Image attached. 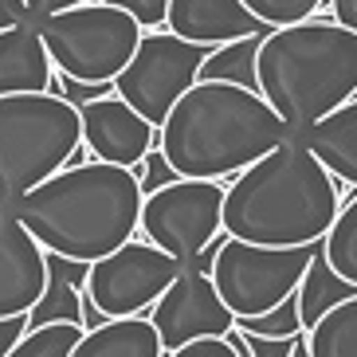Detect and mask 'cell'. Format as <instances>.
Wrapping results in <instances>:
<instances>
[{
	"instance_id": "obj_14",
	"label": "cell",
	"mask_w": 357,
	"mask_h": 357,
	"mask_svg": "<svg viewBox=\"0 0 357 357\" xmlns=\"http://www.w3.org/2000/svg\"><path fill=\"white\" fill-rule=\"evenodd\" d=\"M165 32L185 43L220 47V43H236L248 36H267L271 28H263L240 0H169Z\"/></svg>"
},
{
	"instance_id": "obj_34",
	"label": "cell",
	"mask_w": 357,
	"mask_h": 357,
	"mask_svg": "<svg viewBox=\"0 0 357 357\" xmlns=\"http://www.w3.org/2000/svg\"><path fill=\"white\" fill-rule=\"evenodd\" d=\"M291 357H310V349H306V334H303V342L294 346V354H291Z\"/></svg>"
},
{
	"instance_id": "obj_24",
	"label": "cell",
	"mask_w": 357,
	"mask_h": 357,
	"mask_svg": "<svg viewBox=\"0 0 357 357\" xmlns=\"http://www.w3.org/2000/svg\"><path fill=\"white\" fill-rule=\"evenodd\" d=\"M240 4L252 12L263 28H291V24L310 20L322 0H240Z\"/></svg>"
},
{
	"instance_id": "obj_6",
	"label": "cell",
	"mask_w": 357,
	"mask_h": 357,
	"mask_svg": "<svg viewBox=\"0 0 357 357\" xmlns=\"http://www.w3.org/2000/svg\"><path fill=\"white\" fill-rule=\"evenodd\" d=\"M36 32L47 47L52 71L75 83H114L142 40V28L126 12L102 0L36 20Z\"/></svg>"
},
{
	"instance_id": "obj_19",
	"label": "cell",
	"mask_w": 357,
	"mask_h": 357,
	"mask_svg": "<svg viewBox=\"0 0 357 357\" xmlns=\"http://www.w3.org/2000/svg\"><path fill=\"white\" fill-rule=\"evenodd\" d=\"M259 40H263V36H248V40L212 47L208 59L200 63L197 83H231V86H243V91H255V95H259V83H255V55H259Z\"/></svg>"
},
{
	"instance_id": "obj_25",
	"label": "cell",
	"mask_w": 357,
	"mask_h": 357,
	"mask_svg": "<svg viewBox=\"0 0 357 357\" xmlns=\"http://www.w3.org/2000/svg\"><path fill=\"white\" fill-rule=\"evenodd\" d=\"M130 173H134V181H137V189H142V197H149V192H158V189H165V185H173V181H181V177H177V169L165 161V153H161V149H149V153L137 161Z\"/></svg>"
},
{
	"instance_id": "obj_22",
	"label": "cell",
	"mask_w": 357,
	"mask_h": 357,
	"mask_svg": "<svg viewBox=\"0 0 357 357\" xmlns=\"http://www.w3.org/2000/svg\"><path fill=\"white\" fill-rule=\"evenodd\" d=\"M83 326L71 322H52V326H36L12 346L8 357H71V349L79 346Z\"/></svg>"
},
{
	"instance_id": "obj_13",
	"label": "cell",
	"mask_w": 357,
	"mask_h": 357,
	"mask_svg": "<svg viewBox=\"0 0 357 357\" xmlns=\"http://www.w3.org/2000/svg\"><path fill=\"white\" fill-rule=\"evenodd\" d=\"M43 283H47L43 248L0 204V318L28 314L40 303Z\"/></svg>"
},
{
	"instance_id": "obj_3",
	"label": "cell",
	"mask_w": 357,
	"mask_h": 357,
	"mask_svg": "<svg viewBox=\"0 0 357 357\" xmlns=\"http://www.w3.org/2000/svg\"><path fill=\"white\" fill-rule=\"evenodd\" d=\"M158 134L161 153L177 177L228 181L283 146L291 130L255 91L231 83H192Z\"/></svg>"
},
{
	"instance_id": "obj_9",
	"label": "cell",
	"mask_w": 357,
	"mask_h": 357,
	"mask_svg": "<svg viewBox=\"0 0 357 357\" xmlns=\"http://www.w3.org/2000/svg\"><path fill=\"white\" fill-rule=\"evenodd\" d=\"M224 181H189L181 177L142 200V236L158 252L189 263L204 243L220 231Z\"/></svg>"
},
{
	"instance_id": "obj_8",
	"label": "cell",
	"mask_w": 357,
	"mask_h": 357,
	"mask_svg": "<svg viewBox=\"0 0 357 357\" xmlns=\"http://www.w3.org/2000/svg\"><path fill=\"white\" fill-rule=\"evenodd\" d=\"M208 52L212 47L185 43L165 28L161 32H142L130 63L114 79V95L158 130L169 118V110L177 106V98L197 83L200 63L208 59Z\"/></svg>"
},
{
	"instance_id": "obj_30",
	"label": "cell",
	"mask_w": 357,
	"mask_h": 357,
	"mask_svg": "<svg viewBox=\"0 0 357 357\" xmlns=\"http://www.w3.org/2000/svg\"><path fill=\"white\" fill-rule=\"evenodd\" d=\"M79 4H91V0H24V8L32 20H47L55 12H67V8H79Z\"/></svg>"
},
{
	"instance_id": "obj_15",
	"label": "cell",
	"mask_w": 357,
	"mask_h": 357,
	"mask_svg": "<svg viewBox=\"0 0 357 357\" xmlns=\"http://www.w3.org/2000/svg\"><path fill=\"white\" fill-rule=\"evenodd\" d=\"M294 137L310 149V158H318L330 177L357 189V98L342 102L334 114H326L322 122L306 126Z\"/></svg>"
},
{
	"instance_id": "obj_31",
	"label": "cell",
	"mask_w": 357,
	"mask_h": 357,
	"mask_svg": "<svg viewBox=\"0 0 357 357\" xmlns=\"http://www.w3.org/2000/svg\"><path fill=\"white\" fill-rule=\"evenodd\" d=\"M20 24H36L24 8V0H0V32L4 28H20Z\"/></svg>"
},
{
	"instance_id": "obj_23",
	"label": "cell",
	"mask_w": 357,
	"mask_h": 357,
	"mask_svg": "<svg viewBox=\"0 0 357 357\" xmlns=\"http://www.w3.org/2000/svg\"><path fill=\"white\" fill-rule=\"evenodd\" d=\"M236 330H240V334H259V337H298L303 334V318H298L294 294L283 298L275 310L259 314V318H236Z\"/></svg>"
},
{
	"instance_id": "obj_12",
	"label": "cell",
	"mask_w": 357,
	"mask_h": 357,
	"mask_svg": "<svg viewBox=\"0 0 357 357\" xmlns=\"http://www.w3.org/2000/svg\"><path fill=\"white\" fill-rule=\"evenodd\" d=\"M79 134L95 161L122 169H134L149 149H161V134L118 95L79 106Z\"/></svg>"
},
{
	"instance_id": "obj_26",
	"label": "cell",
	"mask_w": 357,
	"mask_h": 357,
	"mask_svg": "<svg viewBox=\"0 0 357 357\" xmlns=\"http://www.w3.org/2000/svg\"><path fill=\"white\" fill-rule=\"evenodd\" d=\"M110 8L126 12L130 20L142 28V32H161L165 28V12H169V0H102Z\"/></svg>"
},
{
	"instance_id": "obj_17",
	"label": "cell",
	"mask_w": 357,
	"mask_h": 357,
	"mask_svg": "<svg viewBox=\"0 0 357 357\" xmlns=\"http://www.w3.org/2000/svg\"><path fill=\"white\" fill-rule=\"evenodd\" d=\"M71 357H165L158 342V330L146 314L134 318H110L98 330H86Z\"/></svg>"
},
{
	"instance_id": "obj_5",
	"label": "cell",
	"mask_w": 357,
	"mask_h": 357,
	"mask_svg": "<svg viewBox=\"0 0 357 357\" xmlns=\"http://www.w3.org/2000/svg\"><path fill=\"white\" fill-rule=\"evenodd\" d=\"M79 146V110L59 95H0V204L67 169Z\"/></svg>"
},
{
	"instance_id": "obj_20",
	"label": "cell",
	"mask_w": 357,
	"mask_h": 357,
	"mask_svg": "<svg viewBox=\"0 0 357 357\" xmlns=\"http://www.w3.org/2000/svg\"><path fill=\"white\" fill-rule=\"evenodd\" d=\"M310 357H357V294L306 330Z\"/></svg>"
},
{
	"instance_id": "obj_4",
	"label": "cell",
	"mask_w": 357,
	"mask_h": 357,
	"mask_svg": "<svg viewBox=\"0 0 357 357\" xmlns=\"http://www.w3.org/2000/svg\"><path fill=\"white\" fill-rule=\"evenodd\" d=\"M259 98L283 118L291 134L334 114L357 91V36L334 20L271 28L255 55Z\"/></svg>"
},
{
	"instance_id": "obj_16",
	"label": "cell",
	"mask_w": 357,
	"mask_h": 357,
	"mask_svg": "<svg viewBox=\"0 0 357 357\" xmlns=\"http://www.w3.org/2000/svg\"><path fill=\"white\" fill-rule=\"evenodd\" d=\"M52 75V59L36 24L0 32V95H43Z\"/></svg>"
},
{
	"instance_id": "obj_33",
	"label": "cell",
	"mask_w": 357,
	"mask_h": 357,
	"mask_svg": "<svg viewBox=\"0 0 357 357\" xmlns=\"http://www.w3.org/2000/svg\"><path fill=\"white\" fill-rule=\"evenodd\" d=\"M330 12H334V24L357 36V0H330Z\"/></svg>"
},
{
	"instance_id": "obj_7",
	"label": "cell",
	"mask_w": 357,
	"mask_h": 357,
	"mask_svg": "<svg viewBox=\"0 0 357 357\" xmlns=\"http://www.w3.org/2000/svg\"><path fill=\"white\" fill-rule=\"evenodd\" d=\"M314 252L318 243H306V248H255V243L228 236V243L216 252V263H212L208 275L220 303L231 314L259 318L294 294Z\"/></svg>"
},
{
	"instance_id": "obj_27",
	"label": "cell",
	"mask_w": 357,
	"mask_h": 357,
	"mask_svg": "<svg viewBox=\"0 0 357 357\" xmlns=\"http://www.w3.org/2000/svg\"><path fill=\"white\" fill-rule=\"evenodd\" d=\"M248 337V354L252 357H291L294 346L303 342V334L298 337H259V334H243Z\"/></svg>"
},
{
	"instance_id": "obj_10",
	"label": "cell",
	"mask_w": 357,
	"mask_h": 357,
	"mask_svg": "<svg viewBox=\"0 0 357 357\" xmlns=\"http://www.w3.org/2000/svg\"><path fill=\"white\" fill-rule=\"evenodd\" d=\"M177 275L181 263L173 255L158 252L146 240H126L118 252L91 263L86 294L106 318H134L146 314Z\"/></svg>"
},
{
	"instance_id": "obj_18",
	"label": "cell",
	"mask_w": 357,
	"mask_h": 357,
	"mask_svg": "<svg viewBox=\"0 0 357 357\" xmlns=\"http://www.w3.org/2000/svg\"><path fill=\"white\" fill-rule=\"evenodd\" d=\"M354 294H357V287L346 283V279H342V275L326 263L322 243H318V252H314V259H310V267L303 271V283L294 287V303H298V318H303V334L322 314H330L334 306L349 303Z\"/></svg>"
},
{
	"instance_id": "obj_11",
	"label": "cell",
	"mask_w": 357,
	"mask_h": 357,
	"mask_svg": "<svg viewBox=\"0 0 357 357\" xmlns=\"http://www.w3.org/2000/svg\"><path fill=\"white\" fill-rule=\"evenodd\" d=\"M149 326L158 330V342L165 354L200 342V337H224L236 326V314L220 303L212 287V275L181 263V275L169 283V291L146 310Z\"/></svg>"
},
{
	"instance_id": "obj_2",
	"label": "cell",
	"mask_w": 357,
	"mask_h": 357,
	"mask_svg": "<svg viewBox=\"0 0 357 357\" xmlns=\"http://www.w3.org/2000/svg\"><path fill=\"white\" fill-rule=\"evenodd\" d=\"M142 200L146 197L130 169L86 161L75 169H59L55 177L28 189L4 208L24 224V231L43 252L95 263L134 240Z\"/></svg>"
},
{
	"instance_id": "obj_21",
	"label": "cell",
	"mask_w": 357,
	"mask_h": 357,
	"mask_svg": "<svg viewBox=\"0 0 357 357\" xmlns=\"http://www.w3.org/2000/svg\"><path fill=\"white\" fill-rule=\"evenodd\" d=\"M322 255L346 283L357 287V197L337 208L334 224L322 240Z\"/></svg>"
},
{
	"instance_id": "obj_32",
	"label": "cell",
	"mask_w": 357,
	"mask_h": 357,
	"mask_svg": "<svg viewBox=\"0 0 357 357\" xmlns=\"http://www.w3.org/2000/svg\"><path fill=\"white\" fill-rule=\"evenodd\" d=\"M102 322H110V318H106L95 303H91V294L79 291V326H83V334H86V330H98Z\"/></svg>"
},
{
	"instance_id": "obj_29",
	"label": "cell",
	"mask_w": 357,
	"mask_h": 357,
	"mask_svg": "<svg viewBox=\"0 0 357 357\" xmlns=\"http://www.w3.org/2000/svg\"><path fill=\"white\" fill-rule=\"evenodd\" d=\"M28 334V314H12V318H0V357H8L12 346Z\"/></svg>"
},
{
	"instance_id": "obj_28",
	"label": "cell",
	"mask_w": 357,
	"mask_h": 357,
	"mask_svg": "<svg viewBox=\"0 0 357 357\" xmlns=\"http://www.w3.org/2000/svg\"><path fill=\"white\" fill-rule=\"evenodd\" d=\"M165 357H236V349L224 342V337H200V342H189V346L173 349Z\"/></svg>"
},
{
	"instance_id": "obj_1",
	"label": "cell",
	"mask_w": 357,
	"mask_h": 357,
	"mask_svg": "<svg viewBox=\"0 0 357 357\" xmlns=\"http://www.w3.org/2000/svg\"><path fill=\"white\" fill-rule=\"evenodd\" d=\"M346 189L330 177L298 137H287L267 158L236 173L224 185L220 228L231 240L255 248H306L322 243L334 224Z\"/></svg>"
}]
</instances>
